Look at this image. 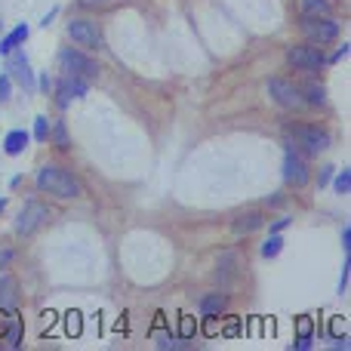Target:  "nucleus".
I'll return each instance as SVG.
<instances>
[{
  "label": "nucleus",
  "mask_w": 351,
  "mask_h": 351,
  "mask_svg": "<svg viewBox=\"0 0 351 351\" xmlns=\"http://www.w3.org/2000/svg\"><path fill=\"white\" fill-rule=\"evenodd\" d=\"M37 188L47 194H56L62 200H71V197H80V182L74 179L65 167H56V164H43L37 170Z\"/></svg>",
  "instance_id": "nucleus-1"
},
{
  "label": "nucleus",
  "mask_w": 351,
  "mask_h": 351,
  "mask_svg": "<svg viewBox=\"0 0 351 351\" xmlns=\"http://www.w3.org/2000/svg\"><path fill=\"white\" fill-rule=\"evenodd\" d=\"M287 139L293 148H299L302 154H321L330 148V133L324 127H308V123H293L287 127Z\"/></svg>",
  "instance_id": "nucleus-2"
},
{
  "label": "nucleus",
  "mask_w": 351,
  "mask_h": 351,
  "mask_svg": "<svg viewBox=\"0 0 351 351\" xmlns=\"http://www.w3.org/2000/svg\"><path fill=\"white\" fill-rule=\"evenodd\" d=\"M59 65H62V71H65L68 77H80V80H86V84L99 77L96 62H93L90 56H84L80 49H62V53H59Z\"/></svg>",
  "instance_id": "nucleus-3"
},
{
  "label": "nucleus",
  "mask_w": 351,
  "mask_h": 351,
  "mask_svg": "<svg viewBox=\"0 0 351 351\" xmlns=\"http://www.w3.org/2000/svg\"><path fill=\"white\" fill-rule=\"evenodd\" d=\"M287 62H290L296 71H317V68L327 62V56H324V49L315 47V43H296V47L287 49Z\"/></svg>",
  "instance_id": "nucleus-4"
},
{
  "label": "nucleus",
  "mask_w": 351,
  "mask_h": 351,
  "mask_svg": "<svg viewBox=\"0 0 351 351\" xmlns=\"http://www.w3.org/2000/svg\"><path fill=\"white\" fill-rule=\"evenodd\" d=\"M302 31L315 47H324V43H333L339 37V22H333L330 16H305Z\"/></svg>",
  "instance_id": "nucleus-5"
},
{
  "label": "nucleus",
  "mask_w": 351,
  "mask_h": 351,
  "mask_svg": "<svg viewBox=\"0 0 351 351\" xmlns=\"http://www.w3.org/2000/svg\"><path fill=\"white\" fill-rule=\"evenodd\" d=\"M284 179L290 182L293 188L308 185V179H311V173H308V160H305V154L299 152V148H293L290 142H287V154H284Z\"/></svg>",
  "instance_id": "nucleus-6"
},
{
  "label": "nucleus",
  "mask_w": 351,
  "mask_h": 351,
  "mask_svg": "<svg viewBox=\"0 0 351 351\" xmlns=\"http://www.w3.org/2000/svg\"><path fill=\"white\" fill-rule=\"evenodd\" d=\"M65 31H68V37H71L74 43H80V47L102 49V31H99V25L93 22V19H71Z\"/></svg>",
  "instance_id": "nucleus-7"
},
{
  "label": "nucleus",
  "mask_w": 351,
  "mask_h": 351,
  "mask_svg": "<svg viewBox=\"0 0 351 351\" xmlns=\"http://www.w3.org/2000/svg\"><path fill=\"white\" fill-rule=\"evenodd\" d=\"M268 93H271L274 102L284 105V108H302V105H305L302 90H299V86H293L290 80H284V77L268 80Z\"/></svg>",
  "instance_id": "nucleus-8"
},
{
  "label": "nucleus",
  "mask_w": 351,
  "mask_h": 351,
  "mask_svg": "<svg viewBox=\"0 0 351 351\" xmlns=\"http://www.w3.org/2000/svg\"><path fill=\"white\" fill-rule=\"evenodd\" d=\"M49 219V210L43 204H37V200H31L28 206L22 210V216H19V222H16V234H22V237H28V234H34L37 228H40L43 222Z\"/></svg>",
  "instance_id": "nucleus-9"
},
{
  "label": "nucleus",
  "mask_w": 351,
  "mask_h": 351,
  "mask_svg": "<svg viewBox=\"0 0 351 351\" xmlns=\"http://www.w3.org/2000/svg\"><path fill=\"white\" fill-rule=\"evenodd\" d=\"M10 77L16 80L25 93H34V71H31L28 56L25 53H16V49L10 53Z\"/></svg>",
  "instance_id": "nucleus-10"
},
{
  "label": "nucleus",
  "mask_w": 351,
  "mask_h": 351,
  "mask_svg": "<svg viewBox=\"0 0 351 351\" xmlns=\"http://www.w3.org/2000/svg\"><path fill=\"white\" fill-rule=\"evenodd\" d=\"M86 90H90V84H86V80L68 77V74H65V77L59 80V86H56V93H59V108H68V102H71V99H84Z\"/></svg>",
  "instance_id": "nucleus-11"
},
{
  "label": "nucleus",
  "mask_w": 351,
  "mask_h": 351,
  "mask_svg": "<svg viewBox=\"0 0 351 351\" xmlns=\"http://www.w3.org/2000/svg\"><path fill=\"white\" fill-rule=\"evenodd\" d=\"M28 34H31V28H28V25H25V22H22V25H16V28H12L10 34H3V37H0V53H3V56H10L12 49H19L25 40H28Z\"/></svg>",
  "instance_id": "nucleus-12"
},
{
  "label": "nucleus",
  "mask_w": 351,
  "mask_h": 351,
  "mask_svg": "<svg viewBox=\"0 0 351 351\" xmlns=\"http://www.w3.org/2000/svg\"><path fill=\"white\" fill-rule=\"evenodd\" d=\"M197 308H200V315L204 317H210V315L219 317L225 308H228V296H225V293H206V296L200 299Z\"/></svg>",
  "instance_id": "nucleus-13"
},
{
  "label": "nucleus",
  "mask_w": 351,
  "mask_h": 351,
  "mask_svg": "<svg viewBox=\"0 0 351 351\" xmlns=\"http://www.w3.org/2000/svg\"><path fill=\"white\" fill-rule=\"evenodd\" d=\"M28 139L31 136L25 133V130H10V133L3 136V152L10 154V158H16V154H22L25 148H28Z\"/></svg>",
  "instance_id": "nucleus-14"
},
{
  "label": "nucleus",
  "mask_w": 351,
  "mask_h": 351,
  "mask_svg": "<svg viewBox=\"0 0 351 351\" xmlns=\"http://www.w3.org/2000/svg\"><path fill=\"white\" fill-rule=\"evenodd\" d=\"M19 305V290H16V280L10 278V274H3L0 278V308L12 311Z\"/></svg>",
  "instance_id": "nucleus-15"
},
{
  "label": "nucleus",
  "mask_w": 351,
  "mask_h": 351,
  "mask_svg": "<svg viewBox=\"0 0 351 351\" xmlns=\"http://www.w3.org/2000/svg\"><path fill=\"white\" fill-rule=\"evenodd\" d=\"M262 225H265V216H262V213H243V216L234 222V234H253V231H259Z\"/></svg>",
  "instance_id": "nucleus-16"
},
{
  "label": "nucleus",
  "mask_w": 351,
  "mask_h": 351,
  "mask_svg": "<svg viewBox=\"0 0 351 351\" xmlns=\"http://www.w3.org/2000/svg\"><path fill=\"white\" fill-rule=\"evenodd\" d=\"M65 333L71 336V339H77V336L84 333V315H80V311H68L65 315Z\"/></svg>",
  "instance_id": "nucleus-17"
},
{
  "label": "nucleus",
  "mask_w": 351,
  "mask_h": 351,
  "mask_svg": "<svg viewBox=\"0 0 351 351\" xmlns=\"http://www.w3.org/2000/svg\"><path fill=\"white\" fill-rule=\"evenodd\" d=\"M302 99H305L308 105H324V102H327V90H324L321 84H308V86L302 90Z\"/></svg>",
  "instance_id": "nucleus-18"
},
{
  "label": "nucleus",
  "mask_w": 351,
  "mask_h": 351,
  "mask_svg": "<svg viewBox=\"0 0 351 351\" xmlns=\"http://www.w3.org/2000/svg\"><path fill=\"white\" fill-rule=\"evenodd\" d=\"M22 333H25V330H22V321L12 315L10 327H6V346H10V348H19V346H22Z\"/></svg>",
  "instance_id": "nucleus-19"
},
{
  "label": "nucleus",
  "mask_w": 351,
  "mask_h": 351,
  "mask_svg": "<svg viewBox=\"0 0 351 351\" xmlns=\"http://www.w3.org/2000/svg\"><path fill=\"white\" fill-rule=\"evenodd\" d=\"M305 16H330V0H302Z\"/></svg>",
  "instance_id": "nucleus-20"
},
{
  "label": "nucleus",
  "mask_w": 351,
  "mask_h": 351,
  "mask_svg": "<svg viewBox=\"0 0 351 351\" xmlns=\"http://www.w3.org/2000/svg\"><path fill=\"white\" fill-rule=\"evenodd\" d=\"M280 250H284V237L274 231V234L262 243V256H265V259H274V256H280Z\"/></svg>",
  "instance_id": "nucleus-21"
},
{
  "label": "nucleus",
  "mask_w": 351,
  "mask_h": 351,
  "mask_svg": "<svg viewBox=\"0 0 351 351\" xmlns=\"http://www.w3.org/2000/svg\"><path fill=\"white\" fill-rule=\"evenodd\" d=\"M49 130H53V123H49L47 114L34 117V139H37V142H47V139H49Z\"/></svg>",
  "instance_id": "nucleus-22"
},
{
  "label": "nucleus",
  "mask_w": 351,
  "mask_h": 351,
  "mask_svg": "<svg viewBox=\"0 0 351 351\" xmlns=\"http://www.w3.org/2000/svg\"><path fill=\"white\" fill-rule=\"evenodd\" d=\"M197 333V324H194V317H188V315H182V321H179V339H191V336Z\"/></svg>",
  "instance_id": "nucleus-23"
},
{
  "label": "nucleus",
  "mask_w": 351,
  "mask_h": 351,
  "mask_svg": "<svg viewBox=\"0 0 351 351\" xmlns=\"http://www.w3.org/2000/svg\"><path fill=\"white\" fill-rule=\"evenodd\" d=\"M333 185H336V191H339V194H348V191H351V170H348V167H346V170H342L339 176H336Z\"/></svg>",
  "instance_id": "nucleus-24"
},
{
  "label": "nucleus",
  "mask_w": 351,
  "mask_h": 351,
  "mask_svg": "<svg viewBox=\"0 0 351 351\" xmlns=\"http://www.w3.org/2000/svg\"><path fill=\"white\" fill-rule=\"evenodd\" d=\"M10 93H12V77L0 74V102H10Z\"/></svg>",
  "instance_id": "nucleus-25"
},
{
  "label": "nucleus",
  "mask_w": 351,
  "mask_h": 351,
  "mask_svg": "<svg viewBox=\"0 0 351 351\" xmlns=\"http://www.w3.org/2000/svg\"><path fill=\"white\" fill-rule=\"evenodd\" d=\"M296 330H299V336H311V330H315V321H311L308 315H302L296 321Z\"/></svg>",
  "instance_id": "nucleus-26"
},
{
  "label": "nucleus",
  "mask_w": 351,
  "mask_h": 351,
  "mask_svg": "<svg viewBox=\"0 0 351 351\" xmlns=\"http://www.w3.org/2000/svg\"><path fill=\"white\" fill-rule=\"evenodd\" d=\"M49 136H56V145L68 148V136H65V123H56V130H49Z\"/></svg>",
  "instance_id": "nucleus-27"
},
{
  "label": "nucleus",
  "mask_w": 351,
  "mask_h": 351,
  "mask_svg": "<svg viewBox=\"0 0 351 351\" xmlns=\"http://www.w3.org/2000/svg\"><path fill=\"white\" fill-rule=\"evenodd\" d=\"M348 268H351V259H346V265H342V274H339V287H336V290H339V296H342V293L348 290Z\"/></svg>",
  "instance_id": "nucleus-28"
},
{
  "label": "nucleus",
  "mask_w": 351,
  "mask_h": 351,
  "mask_svg": "<svg viewBox=\"0 0 351 351\" xmlns=\"http://www.w3.org/2000/svg\"><path fill=\"white\" fill-rule=\"evenodd\" d=\"M311 346H315V336H296V342H293L296 351H308Z\"/></svg>",
  "instance_id": "nucleus-29"
},
{
  "label": "nucleus",
  "mask_w": 351,
  "mask_h": 351,
  "mask_svg": "<svg viewBox=\"0 0 351 351\" xmlns=\"http://www.w3.org/2000/svg\"><path fill=\"white\" fill-rule=\"evenodd\" d=\"M219 333H222V336H228V339H234V336H241L243 333V327H241V324H228V327H225V330H219Z\"/></svg>",
  "instance_id": "nucleus-30"
},
{
  "label": "nucleus",
  "mask_w": 351,
  "mask_h": 351,
  "mask_svg": "<svg viewBox=\"0 0 351 351\" xmlns=\"http://www.w3.org/2000/svg\"><path fill=\"white\" fill-rule=\"evenodd\" d=\"M204 333H206V336H216V333H219V324H216V317H213V315L206 317V330H204Z\"/></svg>",
  "instance_id": "nucleus-31"
},
{
  "label": "nucleus",
  "mask_w": 351,
  "mask_h": 351,
  "mask_svg": "<svg viewBox=\"0 0 351 351\" xmlns=\"http://www.w3.org/2000/svg\"><path fill=\"white\" fill-rule=\"evenodd\" d=\"M37 84H40V90H43V93H49V86H53V77H49V74L43 71L40 77H37Z\"/></svg>",
  "instance_id": "nucleus-32"
},
{
  "label": "nucleus",
  "mask_w": 351,
  "mask_h": 351,
  "mask_svg": "<svg viewBox=\"0 0 351 351\" xmlns=\"http://www.w3.org/2000/svg\"><path fill=\"white\" fill-rule=\"evenodd\" d=\"M346 56H348V43H342V47L333 53V62H342V59H346Z\"/></svg>",
  "instance_id": "nucleus-33"
},
{
  "label": "nucleus",
  "mask_w": 351,
  "mask_h": 351,
  "mask_svg": "<svg viewBox=\"0 0 351 351\" xmlns=\"http://www.w3.org/2000/svg\"><path fill=\"white\" fill-rule=\"evenodd\" d=\"M12 315H6V311H0V333H6V327H10Z\"/></svg>",
  "instance_id": "nucleus-34"
},
{
  "label": "nucleus",
  "mask_w": 351,
  "mask_h": 351,
  "mask_svg": "<svg viewBox=\"0 0 351 351\" xmlns=\"http://www.w3.org/2000/svg\"><path fill=\"white\" fill-rule=\"evenodd\" d=\"M342 247L351 250V228H348V225H346V228H342Z\"/></svg>",
  "instance_id": "nucleus-35"
},
{
  "label": "nucleus",
  "mask_w": 351,
  "mask_h": 351,
  "mask_svg": "<svg viewBox=\"0 0 351 351\" xmlns=\"http://www.w3.org/2000/svg\"><path fill=\"white\" fill-rule=\"evenodd\" d=\"M330 179H333V167H324L321 170V185H327Z\"/></svg>",
  "instance_id": "nucleus-36"
},
{
  "label": "nucleus",
  "mask_w": 351,
  "mask_h": 351,
  "mask_svg": "<svg viewBox=\"0 0 351 351\" xmlns=\"http://www.w3.org/2000/svg\"><path fill=\"white\" fill-rule=\"evenodd\" d=\"M290 222H293V219H278V222L271 225V231H284V228H287V225H290Z\"/></svg>",
  "instance_id": "nucleus-37"
},
{
  "label": "nucleus",
  "mask_w": 351,
  "mask_h": 351,
  "mask_svg": "<svg viewBox=\"0 0 351 351\" xmlns=\"http://www.w3.org/2000/svg\"><path fill=\"white\" fill-rule=\"evenodd\" d=\"M3 206H6V200H0V213H3Z\"/></svg>",
  "instance_id": "nucleus-38"
},
{
  "label": "nucleus",
  "mask_w": 351,
  "mask_h": 351,
  "mask_svg": "<svg viewBox=\"0 0 351 351\" xmlns=\"http://www.w3.org/2000/svg\"><path fill=\"white\" fill-rule=\"evenodd\" d=\"M0 34H3V22H0Z\"/></svg>",
  "instance_id": "nucleus-39"
},
{
  "label": "nucleus",
  "mask_w": 351,
  "mask_h": 351,
  "mask_svg": "<svg viewBox=\"0 0 351 351\" xmlns=\"http://www.w3.org/2000/svg\"><path fill=\"white\" fill-rule=\"evenodd\" d=\"M99 3H108V0H99Z\"/></svg>",
  "instance_id": "nucleus-40"
}]
</instances>
